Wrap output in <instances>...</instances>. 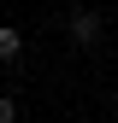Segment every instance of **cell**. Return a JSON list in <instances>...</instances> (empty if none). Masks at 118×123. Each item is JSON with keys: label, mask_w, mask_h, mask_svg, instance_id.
Here are the masks:
<instances>
[{"label": "cell", "mask_w": 118, "mask_h": 123, "mask_svg": "<svg viewBox=\"0 0 118 123\" xmlns=\"http://www.w3.org/2000/svg\"><path fill=\"white\" fill-rule=\"evenodd\" d=\"M65 35L77 41L83 53H95V47H100V12H88V6H77V12L65 18Z\"/></svg>", "instance_id": "6da1fadb"}, {"label": "cell", "mask_w": 118, "mask_h": 123, "mask_svg": "<svg viewBox=\"0 0 118 123\" xmlns=\"http://www.w3.org/2000/svg\"><path fill=\"white\" fill-rule=\"evenodd\" d=\"M18 53H24V35H18V29H6V24H0V65H12Z\"/></svg>", "instance_id": "7a4b0ae2"}, {"label": "cell", "mask_w": 118, "mask_h": 123, "mask_svg": "<svg viewBox=\"0 0 118 123\" xmlns=\"http://www.w3.org/2000/svg\"><path fill=\"white\" fill-rule=\"evenodd\" d=\"M0 123H18V100L12 94H0Z\"/></svg>", "instance_id": "3957f363"}]
</instances>
